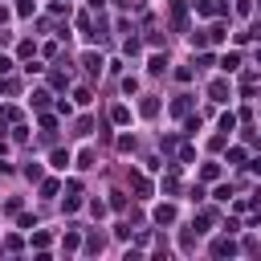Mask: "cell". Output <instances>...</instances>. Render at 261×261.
Here are the masks:
<instances>
[{
	"label": "cell",
	"mask_w": 261,
	"mask_h": 261,
	"mask_svg": "<svg viewBox=\"0 0 261 261\" xmlns=\"http://www.w3.org/2000/svg\"><path fill=\"white\" fill-rule=\"evenodd\" d=\"M168 17H172V29H176V33H184V29H188V0H172Z\"/></svg>",
	"instance_id": "6da1fadb"
},
{
	"label": "cell",
	"mask_w": 261,
	"mask_h": 261,
	"mask_svg": "<svg viewBox=\"0 0 261 261\" xmlns=\"http://www.w3.org/2000/svg\"><path fill=\"white\" fill-rule=\"evenodd\" d=\"M192 9L200 17H224L228 13V5H216V0H192Z\"/></svg>",
	"instance_id": "7a4b0ae2"
},
{
	"label": "cell",
	"mask_w": 261,
	"mask_h": 261,
	"mask_svg": "<svg viewBox=\"0 0 261 261\" xmlns=\"http://www.w3.org/2000/svg\"><path fill=\"white\" fill-rule=\"evenodd\" d=\"M176 216H180L176 204H155V208H151V220H155V224H176Z\"/></svg>",
	"instance_id": "3957f363"
},
{
	"label": "cell",
	"mask_w": 261,
	"mask_h": 261,
	"mask_svg": "<svg viewBox=\"0 0 261 261\" xmlns=\"http://www.w3.org/2000/svg\"><path fill=\"white\" fill-rule=\"evenodd\" d=\"M82 65H86V74H102V65H106V61H102V53L86 49V53H82Z\"/></svg>",
	"instance_id": "277c9868"
},
{
	"label": "cell",
	"mask_w": 261,
	"mask_h": 261,
	"mask_svg": "<svg viewBox=\"0 0 261 261\" xmlns=\"http://www.w3.org/2000/svg\"><path fill=\"white\" fill-rule=\"evenodd\" d=\"M208 98H212V102H228V82H224V78L208 82Z\"/></svg>",
	"instance_id": "5b68a950"
},
{
	"label": "cell",
	"mask_w": 261,
	"mask_h": 261,
	"mask_svg": "<svg viewBox=\"0 0 261 261\" xmlns=\"http://www.w3.org/2000/svg\"><path fill=\"white\" fill-rule=\"evenodd\" d=\"M241 249L233 245V241H228V237H220V241H212V257H237Z\"/></svg>",
	"instance_id": "8992f818"
},
{
	"label": "cell",
	"mask_w": 261,
	"mask_h": 261,
	"mask_svg": "<svg viewBox=\"0 0 261 261\" xmlns=\"http://www.w3.org/2000/svg\"><path fill=\"white\" fill-rule=\"evenodd\" d=\"M139 114H143V118H155V114H159V98H143V102H139Z\"/></svg>",
	"instance_id": "52a82bcc"
},
{
	"label": "cell",
	"mask_w": 261,
	"mask_h": 261,
	"mask_svg": "<svg viewBox=\"0 0 261 261\" xmlns=\"http://www.w3.org/2000/svg\"><path fill=\"white\" fill-rule=\"evenodd\" d=\"M237 65H241V53H237V49L220 57V70H224V74H233V70H237Z\"/></svg>",
	"instance_id": "ba28073f"
},
{
	"label": "cell",
	"mask_w": 261,
	"mask_h": 261,
	"mask_svg": "<svg viewBox=\"0 0 261 261\" xmlns=\"http://www.w3.org/2000/svg\"><path fill=\"white\" fill-rule=\"evenodd\" d=\"M163 65H168V57H163V53H151V57H147V74H163Z\"/></svg>",
	"instance_id": "9c48e42d"
},
{
	"label": "cell",
	"mask_w": 261,
	"mask_h": 261,
	"mask_svg": "<svg viewBox=\"0 0 261 261\" xmlns=\"http://www.w3.org/2000/svg\"><path fill=\"white\" fill-rule=\"evenodd\" d=\"M122 53H126V57H139V53H143V41H139V37H126V41H122Z\"/></svg>",
	"instance_id": "30bf717a"
},
{
	"label": "cell",
	"mask_w": 261,
	"mask_h": 261,
	"mask_svg": "<svg viewBox=\"0 0 261 261\" xmlns=\"http://www.w3.org/2000/svg\"><path fill=\"white\" fill-rule=\"evenodd\" d=\"M49 163H53L57 172H65V163H70V151H61V147H57V151L49 155Z\"/></svg>",
	"instance_id": "8fae6325"
},
{
	"label": "cell",
	"mask_w": 261,
	"mask_h": 261,
	"mask_svg": "<svg viewBox=\"0 0 261 261\" xmlns=\"http://www.w3.org/2000/svg\"><path fill=\"white\" fill-rule=\"evenodd\" d=\"M61 249H65V253H78V249H82V237H78V233H65Z\"/></svg>",
	"instance_id": "7c38bea8"
},
{
	"label": "cell",
	"mask_w": 261,
	"mask_h": 261,
	"mask_svg": "<svg viewBox=\"0 0 261 261\" xmlns=\"http://www.w3.org/2000/svg\"><path fill=\"white\" fill-rule=\"evenodd\" d=\"M130 184H135L139 196H151V180H147V176H130Z\"/></svg>",
	"instance_id": "4fadbf2b"
},
{
	"label": "cell",
	"mask_w": 261,
	"mask_h": 261,
	"mask_svg": "<svg viewBox=\"0 0 261 261\" xmlns=\"http://www.w3.org/2000/svg\"><path fill=\"white\" fill-rule=\"evenodd\" d=\"M57 192H61V184H57V180H41V196H45V200H53Z\"/></svg>",
	"instance_id": "5bb4252c"
},
{
	"label": "cell",
	"mask_w": 261,
	"mask_h": 261,
	"mask_svg": "<svg viewBox=\"0 0 261 261\" xmlns=\"http://www.w3.org/2000/svg\"><path fill=\"white\" fill-rule=\"evenodd\" d=\"M110 122L126 126V122H130V110H126V106H114V110H110Z\"/></svg>",
	"instance_id": "9a60e30c"
},
{
	"label": "cell",
	"mask_w": 261,
	"mask_h": 261,
	"mask_svg": "<svg viewBox=\"0 0 261 261\" xmlns=\"http://www.w3.org/2000/svg\"><path fill=\"white\" fill-rule=\"evenodd\" d=\"M220 130H224V135H233V130H237V114L224 110V114H220Z\"/></svg>",
	"instance_id": "2e32d148"
},
{
	"label": "cell",
	"mask_w": 261,
	"mask_h": 261,
	"mask_svg": "<svg viewBox=\"0 0 261 261\" xmlns=\"http://www.w3.org/2000/svg\"><path fill=\"white\" fill-rule=\"evenodd\" d=\"M78 168H82V172H86V168H94V151H90V147H82V151H78Z\"/></svg>",
	"instance_id": "e0dca14e"
},
{
	"label": "cell",
	"mask_w": 261,
	"mask_h": 261,
	"mask_svg": "<svg viewBox=\"0 0 261 261\" xmlns=\"http://www.w3.org/2000/svg\"><path fill=\"white\" fill-rule=\"evenodd\" d=\"M33 245H37V249H49V233H45V228H33Z\"/></svg>",
	"instance_id": "ac0fdd59"
},
{
	"label": "cell",
	"mask_w": 261,
	"mask_h": 261,
	"mask_svg": "<svg viewBox=\"0 0 261 261\" xmlns=\"http://www.w3.org/2000/svg\"><path fill=\"white\" fill-rule=\"evenodd\" d=\"M90 216L102 220V216H106V204H102V200H90Z\"/></svg>",
	"instance_id": "d6986e66"
},
{
	"label": "cell",
	"mask_w": 261,
	"mask_h": 261,
	"mask_svg": "<svg viewBox=\"0 0 261 261\" xmlns=\"http://www.w3.org/2000/svg\"><path fill=\"white\" fill-rule=\"evenodd\" d=\"M110 208H114V212L126 208V196H122V192H110Z\"/></svg>",
	"instance_id": "ffe728a7"
},
{
	"label": "cell",
	"mask_w": 261,
	"mask_h": 261,
	"mask_svg": "<svg viewBox=\"0 0 261 261\" xmlns=\"http://www.w3.org/2000/svg\"><path fill=\"white\" fill-rule=\"evenodd\" d=\"M172 114H188V94H180L176 102H172Z\"/></svg>",
	"instance_id": "44dd1931"
},
{
	"label": "cell",
	"mask_w": 261,
	"mask_h": 261,
	"mask_svg": "<svg viewBox=\"0 0 261 261\" xmlns=\"http://www.w3.org/2000/svg\"><path fill=\"white\" fill-rule=\"evenodd\" d=\"M49 82H53V86H57V90H65V86H70V78H65V74H61V70H53V74H49Z\"/></svg>",
	"instance_id": "7402d4cb"
},
{
	"label": "cell",
	"mask_w": 261,
	"mask_h": 261,
	"mask_svg": "<svg viewBox=\"0 0 261 261\" xmlns=\"http://www.w3.org/2000/svg\"><path fill=\"white\" fill-rule=\"evenodd\" d=\"M33 106L45 110V106H49V94H45V90H37V94H33Z\"/></svg>",
	"instance_id": "603a6c76"
},
{
	"label": "cell",
	"mask_w": 261,
	"mask_h": 261,
	"mask_svg": "<svg viewBox=\"0 0 261 261\" xmlns=\"http://www.w3.org/2000/svg\"><path fill=\"white\" fill-rule=\"evenodd\" d=\"M78 208H82V200H78V196H74V192H70V200H65V216H74V212H78Z\"/></svg>",
	"instance_id": "cb8c5ba5"
},
{
	"label": "cell",
	"mask_w": 261,
	"mask_h": 261,
	"mask_svg": "<svg viewBox=\"0 0 261 261\" xmlns=\"http://www.w3.org/2000/svg\"><path fill=\"white\" fill-rule=\"evenodd\" d=\"M118 151H122V155L135 151V135H122V139H118Z\"/></svg>",
	"instance_id": "d4e9b609"
},
{
	"label": "cell",
	"mask_w": 261,
	"mask_h": 261,
	"mask_svg": "<svg viewBox=\"0 0 261 261\" xmlns=\"http://www.w3.org/2000/svg\"><path fill=\"white\" fill-rule=\"evenodd\" d=\"M228 163H245V147H228Z\"/></svg>",
	"instance_id": "484cf974"
},
{
	"label": "cell",
	"mask_w": 261,
	"mask_h": 261,
	"mask_svg": "<svg viewBox=\"0 0 261 261\" xmlns=\"http://www.w3.org/2000/svg\"><path fill=\"white\" fill-rule=\"evenodd\" d=\"M200 176H204V180H216V176H220V163H204Z\"/></svg>",
	"instance_id": "4316f807"
},
{
	"label": "cell",
	"mask_w": 261,
	"mask_h": 261,
	"mask_svg": "<svg viewBox=\"0 0 261 261\" xmlns=\"http://www.w3.org/2000/svg\"><path fill=\"white\" fill-rule=\"evenodd\" d=\"M5 253H21V237H5Z\"/></svg>",
	"instance_id": "83f0119b"
},
{
	"label": "cell",
	"mask_w": 261,
	"mask_h": 261,
	"mask_svg": "<svg viewBox=\"0 0 261 261\" xmlns=\"http://www.w3.org/2000/svg\"><path fill=\"white\" fill-rule=\"evenodd\" d=\"M180 249H184V253H192V249H196V237H192V233H184V237H180Z\"/></svg>",
	"instance_id": "f1b7e54d"
},
{
	"label": "cell",
	"mask_w": 261,
	"mask_h": 261,
	"mask_svg": "<svg viewBox=\"0 0 261 261\" xmlns=\"http://www.w3.org/2000/svg\"><path fill=\"white\" fill-rule=\"evenodd\" d=\"M25 176H29V180H41L45 172H41V163H29V168H25Z\"/></svg>",
	"instance_id": "f546056e"
},
{
	"label": "cell",
	"mask_w": 261,
	"mask_h": 261,
	"mask_svg": "<svg viewBox=\"0 0 261 261\" xmlns=\"http://www.w3.org/2000/svg\"><path fill=\"white\" fill-rule=\"evenodd\" d=\"M196 130H200V114H196V118H188V122H184V135H196Z\"/></svg>",
	"instance_id": "4dcf8cb0"
},
{
	"label": "cell",
	"mask_w": 261,
	"mask_h": 261,
	"mask_svg": "<svg viewBox=\"0 0 261 261\" xmlns=\"http://www.w3.org/2000/svg\"><path fill=\"white\" fill-rule=\"evenodd\" d=\"M212 196H216V200H224V204H228V196H233V188H228V184H220V188H216Z\"/></svg>",
	"instance_id": "1f68e13d"
},
{
	"label": "cell",
	"mask_w": 261,
	"mask_h": 261,
	"mask_svg": "<svg viewBox=\"0 0 261 261\" xmlns=\"http://www.w3.org/2000/svg\"><path fill=\"white\" fill-rule=\"evenodd\" d=\"M139 90V78H122V94H135Z\"/></svg>",
	"instance_id": "d6a6232c"
},
{
	"label": "cell",
	"mask_w": 261,
	"mask_h": 261,
	"mask_svg": "<svg viewBox=\"0 0 261 261\" xmlns=\"http://www.w3.org/2000/svg\"><path fill=\"white\" fill-rule=\"evenodd\" d=\"M163 192H180V180L176 176H163Z\"/></svg>",
	"instance_id": "836d02e7"
},
{
	"label": "cell",
	"mask_w": 261,
	"mask_h": 261,
	"mask_svg": "<svg viewBox=\"0 0 261 261\" xmlns=\"http://www.w3.org/2000/svg\"><path fill=\"white\" fill-rule=\"evenodd\" d=\"M237 13H241V17H249V13H253V0H237Z\"/></svg>",
	"instance_id": "e575fe53"
},
{
	"label": "cell",
	"mask_w": 261,
	"mask_h": 261,
	"mask_svg": "<svg viewBox=\"0 0 261 261\" xmlns=\"http://www.w3.org/2000/svg\"><path fill=\"white\" fill-rule=\"evenodd\" d=\"M9 70H13V57H5V53H0V78H5Z\"/></svg>",
	"instance_id": "d590c367"
},
{
	"label": "cell",
	"mask_w": 261,
	"mask_h": 261,
	"mask_svg": "<svg viewBox=\"0 0 261 261\" xmlns=\"http://www.w3.org/2000/svg\"><path fill=\"white\" fill-rule=\"evenodd\" d=\"M245 253H261V241H253V237H249V241H245Z\"/></svg>",
	"instance_id": "8d00e7d4"
},
{
	"label": "cell",
	"mask_w": 261,
	"mask_h": 261,
	"mask_svg": "<svg viewBox=\"0 0 261 261\" xmlns=\"http://www.w3.org/2000/svg\"><path fill=\"white\" fill-rule=\"evenodd\" d=\"M114 9H135V0H114Z\"/></svg>",
	"instance_id": "74e56055"
},
{
	"label": "cell",
	"mask_w": 261,
	"mask_h": 261,
	"mask_svg": "<svg viewBox=\"0 0 261 261\" xmlns=\"http://www.w3.org/2000/svg\"><path fill=\"white\" fill-rule=\"evenodd\" d=\"M102 5H106V0H90V9H102Z\"/></svg>",
	"instance_id": "f35d334b"
},
{
	"label": "cell",
	"mask_w": 261,
	"mask_h": 261,
	"mask_svg": "<svg viewBox=\"0 0 261 261\" xmlns=\"http://www.w3.org/2000/svg\"><path fill=\"white\" fill-rule=\"evenodd\" d=\"M5 21H9V9H0V25H5Z\"/></svg>",
	"instance_id": "ab89813d"
},
{
	"label": "cell",
	"mask_w": 261,
	"mask_h": 261,
	"mask_svg": "<svg viewBox=\"0 0 261 261\" xmlns=\"http://www.w3.org/2000/svg\"><path fill=\"white\" fill-rule=\"evenodd\" d=\"M257 65H261V49H257Z\"/></svg>",
	"instance_id": "60d3db41"
},
{
	"label": "cell",
	"mask_w": 261,
	"mask_h": 261,
	"mask_svg": "<svg viewBox=\"0 0 261 261\" xmlns=\"http://www.w3.org/2000/svg\"><path fill=\"white\" fill-rule=\"evenodd\" d=\"M257 5H261V0H257Z\"/></svg>",
	"instance_id": "b9f144b4"
}]
</instances>
